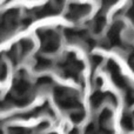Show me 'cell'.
<instances>
[{"mask_svg":"<svg viewBox=\"0 0 134 134\" xmlns=\"http://www.w3.org/2000/svg\"><path fill=\"white\" fill-rule=\"evenodd\" d=\"M88 11V6H75V7H71L68 14V19L71 20H78L79 18H81V15L86 14Z\"/></svg>","mask_w":134,"mask_h":134,"instance_id":"cell-2","label":"cell"},{"mask_svg":"<svg viewBox=\"0 0 134 134\" xmlns=\"http://www.w3.org/2000/svg\"><path fill=\"white\" fill-rule=\"evenodd\" d=\"M105 18L104 16H101V15H98L97 18L94 19V27H93V30H94V32L95 33H100L102 30H104V26H105Z\"/></svg>","mask_w":134,"mask_h":134,"instance_id":"cell-4","label":"cell"},{"mask_svg":"<svg viewBox=\"0 0 134 134\" xmlns=\"http://www.w3.org/2000/svg\"><path fill=\"white\" fill-rule=\"evenodd\" d=\"M83 116H85V114H83V112H81V111H74L73 113L71 114V119L74 121V122H80V121L83 119Z\"/></svg>","mask_w":134,"mask_h":134,"instance_id":"cell-6","label":"cell"},{"mask_svg":"<svg viewBox=\"0 0 134 134\" xmlns=\"http://www.w3.org/2000/svg\"><path fill=\"white\" fill-rule=\"evenodd\" d=\"M42 40V49L46 53H51V52H55L59 48V37L57 33H54L51 30L46 31H40L38 32Z\"/></svg>","mask_w":134,"mask_h":134,"instance_id":"cell-1","label":"cell"},{"mask_svg":"<svg viewBox=\"0 0 134 134\" xmlns=\"http://www.w3.org/2000/svg\"><path fill=\"white\" fill-rule=\"evenodd\" d=\"M121 126L125 131L127 132H131V131L134 130V122H133V118L128 114L122 116V120H121Z\"/></svg>","mask_w":134,"mask_h":134,"instance_id":"cell-3","label":"cell"},{"mask_svg":"<svg viewBox=\"0 0 134 134\" xmlns=\"http://www.w3.org/2000/svg\"><path fill=\"white\" fill-rule=\"evenodd\" d=\"M37 60H38L37 61V69H45L51 64V61H49L48 59H45V58H42V57L37 58Z\"/></svg>","mask_w":134,"mask_h":134,"instance_id":"cell-5","label":"cell"}]
</instances>
